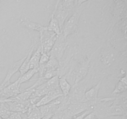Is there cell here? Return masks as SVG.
<instances>
[{"instance_id": "cell-10", "label": "cell", "mask_w": 127, "mask_h": 119, "mask_svg": "<svg viewBox=\"0 0 127 119\" xmlns=\"http://www.w3.org/2000/svg\"><path fill=\"white\" fill-rule=\"evenodd\" d=\"M63 94L62 92L61 91L60 89L58 88V89H54L53 90H51L49 92L46 94L45 95H43L40 100L35 104L37 107L42 106V105H45V104H48V103L51 102L52 101L54 100L55 99H57L58 97L61 96H63Z\"/></svg>"}, {"instance_id": "cell-14", "label": "cell", "mask_w": 127, "mask_h": 119, "mask_svg": "<svg viewBox=\"0 0 127 119\" xmlns=\"http://www.w3.org/2000/svg\"><path fill=\"white\" fill-rule=\"evenodd\" d=\"M24 115H26V117L23 119H40L43 117L40 111L39 108L33 104L30 105L28 111Z\"/></svg>"}, {"instance_id": "cell-16", "label": "cell", "mask_w": 127, "mask_h": 119, "mask_svg": "<svg viewBox=\"0 0 127 119\" xmlns=\"http://www.w3.org/2000/svg\"><path fill=\"white\" fill-rule=\"evenodd\" d=\"M41 53H42V48H41V46L39 43L37 48L35 50L33 51V53L31 55V59L29 61V69H32V68L38 66Z\"/></svg>"}, {"instance_id": "cell-12", "label": "cell", "mask_w": 127, "mask_h": 119, "mask_svg": "<svg viewBox=\"0 0 127 119\" xmlns=\"http://www.w3.org/2000/svg\"><path fill=\"white\" fill-rule=\"evenodd\" d=\"M31 40H32V45H31V48H29L28 52H27V53L26 54V58H25L24 61V62L22 63L19 70V71L20 73H21V76L24 74L26 72H27V71L29 69V61H30V59H31V55H32L35 48V45H36V43L34 42V40H33V39H32Z\"/></svg>"}, {"instance_id": "cell-8", "label": "cell", "mask_w": 127, "mask_h": 119, "mask_svg": "<svg viewBox=\"0 0 127 119\" xmlns=\"http://www.w3.org/2000/svg\"><path fill=\"white\" fill-rule=\"evenodd\" d=\"M8 107L10 111L12 112H19L21 114H25L28 111L30 105H31L29 100L25 101L12 100L5 102Z\"/></svg>"}, {"instance_id": "cell-19", "label": "cell", "mask_w": 127, "mask_h": 119, "mask_svg": "<svg viewBox=\"0 0 127 119\" xmlns=\"http://www.w3.org/2000/svg\"><path fill=\"white\" fill-rule=\"evenodd\" d=\"M47 28H48V30L51 31V32H53L57 36L60 35L62 33L58 20L55 17L53 14H52V18H51L50 21L49 25H48V26H47Z\"/></svg>"}, {"instance_id": "cell-30", "label": "cell", "mask_w": 127, "mask_h": 119, "mask_svg": "<svg viewBox=\"0 0 127 119\" xmlns=\"http://www.w3.org/2000/svg\"></svg>"}, {"instance_id": "cell-11", "label": "cell", "mask_w": 127, "mask_h": 119, "mask_svg": "<svg viewBox=\"0 0 127 119\" xmlns=\"http://www.w3.org/2000/svg\"><path fill=\"white\" fill-rule=\"evenodd\" d=\"M104 78L100 79L99 83L95 86H93L88 90H86L85 92V98L86 101H97L99 100L98 98V93L99 89L101 87L102 83L103 81Z\"/></svg>"}, {"instance_id": "cell-4", "label": "cell", "mask_w": 127, "mask_h": 119, "mask_svg": "<svg viewBox=\"0 0 127 119\" xmlns=\"http://www.w3.org/2000/svg\"><path fill=\"white\" fill-rule=\"evenodd\" d=\"M88 88V84L84 79L75 85H73L68 95L69 102L73 104L87 102L85 98V92Z\"/></svg>"}, {"instance_id": "cell-3", "label": "cell", "mask_w": 127, "mask_h": 119, "mask_svg": "<svg viewBox=\"0 0 127 119\" xmlns=\"http://www.w3.org/2000/svg\"><path fill=\"white\" fill-rule=\"evenodd\" d=\"M98 100L73 103V104L69 103L66 109L68 119H73L86 110H91V111L94 110L97 104Z\"/></svg>"}, {"instance_id": "cell-26", "label": "cell", "mask_w": 127, "mask_h": 119, "mask_svg": "<svg viewBox=\"0 0 127 119\" xmlns=\"http://www.w3.org/2000/svg\"><path fill=\"white\" fill-rule=\"evenodd\" d=\"M9 117L11 119H23L21 114L19 112H12Z\"/></svg>"}, {"instance_id": "cell-9", "label": "cell", "mask_w": 127, "mask_h": 119, "mask_svg": "<svg viewBox=\"0 0 127 119\" xmlns=\"http://www.w3.org/2000/svg\"><path fill=\"white\" fill-rule=\"evenodd\" d=\"M26 57V55L24 57H23L22 59L20 60L15 62L14 63H13V64L9 67L4 79L2 83H1V85H0V89H3V88H6V87H7V86L9 85V84H11V81H10L11 78H12V76L15 74V73H17V72L19 70L20 68H21L22 63H23Z\"/></svg>"}, {"instance_id": "cell-17", "label": "cell", "mask_w": 127, "mask_h": 119, "mask_svg": "<svg viewBox=\"0 0 127 119\" xmlns=\"http://www.w3.org/2000/svg\"><path fill=\"white\" fill-rule=\"evenodd\" d=\"M58 84H59V88L61 91L62 92L63 96H67L69 94L72 86L70 83L67 81L65 76H62L59 77Z\"/></svg>"}, {"instance_id": "cell-24", "label": "cell", "mask_w": 127, "mask_h": 119, "mask_svg": "<svg viewBox=\"0 0 127 119\" xmlns=\"http://www.w3.org/2000/svg\"><path fill=\"white\" fill-rule=\"evenodd\" d=\"M49 58H50V55H48V53L42 52L40 58L38 65H45V64L47 63V61H48Z\"/></svg>"}, {"instance_id": "cell-1", "label": "cell", "mask_w": 127, "mask_h": 119, "mask_svg": "<svg viewBox=\"0 0 127 119\" xmlns=\"http://www.w3.org/2000/svg\"><path fill=\"white\" fill-rule=\"evenodd\" d=\"M98 50H97L94 52L90 57H83L81 59L78 60V61H74V58H72L70 63V67L69 68V71L65 74V76L69 79H73V85H75L77 83H79L81 81L84 79L89 71V68L90 66V63L91 61L92 57L95 54V52Z\"/></svg>"}, {"instance_id": "cell-15", "label": "cell", "mask_w": 127, "mask_h": 119, "mask_svg": "<svg viewBox=\"0 0 127 119\" xmlns=\"http://www.w3.org/2000/svg\"><path fill=\"white\" fill-rule=\"evenodd\" d=\"M127 89V82L126 74L124 76L119 78V82L117 83L114 91L112 92L113 96H115L126 91Z\"/></svg>"}, {"instance_id": "cell-22", "label": "cell", "mask_w": 127, "mask_h": 119, "mask_svg": "<svg viewBox=\"0 0 127 119\" xmlns=\"http://www.w3.org/2000/svg\"><path fill=\"white\" fill-rule=\"evenodd\" d=\"M12 112L10 111L6 103H0V117L1 119H6L9 117Z\"/></svg>"}, {"instance_id": "cell-2", "label": "cell", "mask_w": 127, "mask_h": 119, "mask_svg": "<svg viewBox=\"0 0 127 119\" xmlns=\"http://www.w3.org/2000/svg\"><path fill=\"white\" fill-rule=\"evenodd\" d=\"M102 50L99 55V59L102 64L109 68L115 65L118 60H120V54L117 50L111 45L110 42L102 47Z\"/></svg>"}, {"instance_id": "cell-6", "label": "cell", "mask_w": 127, "mask_h": 119, "mask_svg": "<svg viewBox=\"0 0 127 119\" xmlns=\"http://www.w3.org/2000/svg\"><path fill=\"white\" fill-rule=\"evenodd\" d=\"M81 12L77 11L67 21L65 26L63 27L62 33L65 38H67L69 35L73 34L76 31L78 28V22Z\"/></svg>"}, {"instance_id": "cell-23", "label": "cell", "mask_w": 127, "mask_h": 119, "mask_svg": "<svg viewBox=\"0 0 127 119\" xmlns=\"http://www.w3.org/2000/svg\"><path fill=\"white\" fill-rule=\"evenodd\" d=\"M56 76H58V69L55 70V69H45L43 75L40 78L47 81L51 78H53V77Z\"/></svg>"}, {"instance_id": "cell-7", "label": "cell", "mask_w": 127, "mask_h": 119, "mask_svg": "<svg viewBox=\"0 0 127 119\" xmlns=\"http://www.w3.org/2000/svg\"><path fill=\"white\" fill-rule=\"evenodd\" d=\"M63 99H64V96L63 95V96L59 97L57 99H55L54 100L48 104L38 107L39 108L40 111L43 116L50 115V116L52 117L55 114L57 109L59 108L62 103L63 102Z\"/></svg>"}, {"instance_id": "cell-28", "label": "cell", "mask_w": 127, "mask_h": 119, "mask_svg": "<svg viewBox=\"0 0 127 119\" xmlns=\"http://www.w3.org/2000/svg\"><path fill=\"white\" fill-rule=\"evenodd\" d=\"M87 0H78V4L80 5L81 4L83 3V2H85V1H86Z\"/></svg>"}, {"instance_id": "cell-29", "label": "cell", "mask_w": 127, "mask_h": 119, "mask_svg": "<svg viewBox=\"0 0 127 119\" xmlns=\"http://www.w3.org/2000/svg\"><path fill=\"white\" fill-rule=\"evenodd\" d=\"M10 119V117H8V118H6V119Z\"/></svg>"}, {"instance_id": "cell-25", "label": "cell", "mask_w": 127, "mask_h": 119, "mask_svg": "<svg viewBox=\"0 0 127 119\" xmlns=\"http://www.w3.org/2000/svg\"><path fill=\"white\" fill-rule=\"evenodd\" d=\"M83 119H98L97 116L96 115L95 113L94 112V110H93V111L91 112L90 113L87 114V115L84 117Z\"/></svg>"}, {"instance_id": "cell-5", "label": "cell", "mask_w": 127, "mask_h": 119, "mask_svg": "<svg viewBox=\"0 0 127 119\" xmlns=\"http://www.w3.org/2000/svg\"><path fill=\"white\" fill-rule=\"evenodd\" d=\"M67 47L68 43L66 42V38H65L62 33H61L60 35L57 36V40L52 48L48 53V55L50 57L55 58L60 62L63 58Z\"/></svg>"}, {"instance_id": "cell-21", "label": "cell", "mask_w": 127, "mask_h": 119, "mask_svg": "<svg viewBox=\"0 0 127 119\" xmlns=\"http://www.w3.org/2000/svg\"><path fill=\"white\" fill-rule=\"evenodd\" d=\"M59 68V61L55 58L50 57L47 63L45 64V69H52L57 70Z\"/></svg>"}, {"instance_id": "cell-20", "label": "cell", "mask_w": 127, "mask_h": 119, "mask_svg": "<svg viewBox=\"0 0 127 119\" xmlns=\"http://www.w3.org/2000/svg\"><path fill=\"white\" fill-rule=\"evenodd\" d=\"M38 66L35 67V68H32V69H29L27 72L24 73L22 75L20 76V77L19 78V84H22L24 83H26V82L29 81L31 80V78L33 76L35 73H38Z\"/></svg>"}, {"instance_id": "cell-27", "label": "cell", "mask_w": 127, "mask_h": 119, "mask_svg": "<svg viewBox=\"0 0 127 119\" xmlns=\"http://www.w3.org/2000/svg\"><path fill=\"white\" fill-rule=\"evenodd\" d=\"M52 116H50V115H47V116H43V117L41 118L40 119H50Z\"/></svg>"}, {"instance_id": "cell-18", "label": "cell", "mask_w": 127, "mask_h": 119, "mask_svg": "<svg viewBox=\"0 0 127 119\" xmlns=\"http://www.w3.org/2000/svg\"><path fill=\"white\" fill-rule=\"evenodd\" d=\"M57 35L55 34L54 35L52 36V37L49 38V39L47 40L45 42H42V43H40L41 46V48H42V52L43 53H48L51 49L53 47V45H54L55 42L56 40H57Z\"/></svg>"}, {"instance_id": "cell-13", "label": "cell", "mask_w": 127, "mask_h": 119, "mask_svg": "<svg viewBox=\"0 0 127 119\" xmlns=\"http://www.w3.org/2000/svg\"><path fill=\"white\" fill-rule=\"evenodd\" d=\"M20 24H22L23 26H24L25 27H26L27 29L37 31L39 33V34L42 33L45 30L48 29L47 26H42L41 25L35 23V22H32V21H29V20L27 19H21Z\"/></svg>"}]
</instances>
